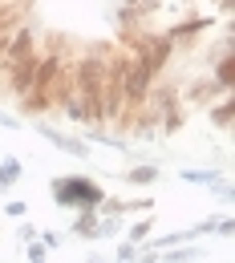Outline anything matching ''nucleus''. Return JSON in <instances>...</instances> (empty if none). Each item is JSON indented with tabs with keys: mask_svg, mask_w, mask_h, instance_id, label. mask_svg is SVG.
<instances>
[{
	"mask_svg": "<svg viewBox=\"0 0 235 263\" xmlns=\"http://www.w3.org/2000/svg\"><path fill=\"white\" fill-rule=\"evenodd\" d=\"M178 130H183V105H174L158 118V134H178Z\"/></svg>",
	"mask_w": 235,
	"mask_h": 263,
	"instance_id": "9b49d317",
	"label": "nucleus"
},
{
	"mask_svg": "<svg viewBox=\"0 0 235 263\" xmlns=\"http://www.w3.org/2000/svg\"><path fill=\"white\" fill-rule=\"evenodd\" d=\"M53 202L57 206H65V211H89V206H101V182L94 178H85V174H61V178H53Z\"/></svg>",
	"mask_w": 235,
	"mask_h": 263,
	"instance_id": "f03ea898",
	"label": "nucleus"
},
{
	"mask_svg": "<svg viewBox=\"0 0 235 263\" xmlns=\"http://www.w3.org/2000/svg\"><path fill=\"white\" fill-rule=\"evenodd\" d=\"M25 255H29V263H45L49 259V247L41 239H33V243H25Z\"/></svg>",
	"mask_w": 235,
	"mask_h": 263,
	"instance_id": "4468645a",
	"label": "nucleus"
},
{
	"mask_svg": "<svg viewBox=\"0 0 235 263\" xmlns=\"http://www.w3.org/2000/svg\"><path fill=\"white\" fill-rule=\"evenodd\" d=\"M203 29H207V21H203V16H195V21H183V25L167 29V36L174 41V49H178V45H191V41H195Z\"/></svg>",
	"mask_w": 235,
	"mask_h": 263,
	"instance_id": "423d86ee",
	"label": "nucleus"
},
{
	"mask_svg": "<svg viewBox=\"0 0 235 263\" xmlns=\"http://www.w3.org/2000/svg\"><path fill=\"white\" fill-rule=\"evenodd\" d=\"M0 114H4V109H0Z\"/></svg>",
	"mask_w": 235,
	"mask_h": 263,
	"instance_id": "412c9836",
	"label": "nucleus"
},
{
	"mask_svg": "<svg viewBox=\"0 0 235 263\" xmlns=\"http://www.w3.org/2000/svg\"><path fill=\"white\" fill-rule=\"evenodd\" d=\"M138 251H142V243H130V239H126V243H118V259L114 263H138Z\"/></svg>",
	"mask_w": 235,
	"mask_h": 263,
	"instance_id": "ddd939ff",
	"label": "nucleus"
},
{
	"mask_svg": "<svg viewBox=\"0 0 235 263\" xmlns=\"http://www.w3.org/2000/svg\"><path fill=\"white\" fill-rule=\"evenodd\" d=\"M69 73H73V98L85 109V122L98 130L105 126V105H101V73H105V57H94V53H81L69 61ZM85 126V130H89Z\"/></svg>",
	"mask_w": 235,
	"mask_h": 263,
	"instance_id": "f257e3e1",
	"label": "nucleus"
},
{
	"mask_svg": "<svg viewBox=\"0 0 235 263\" xmlns=\"http://www.w3.org/2000/svg\"><path fill=\"white\" fill-rule=\"evenodd\" d=\"M178 178H183V182H195V186H215L223 174H219V170H183Z\"/></svg>",
	"mask_w": 235,
	"mask_h": 263,
	"instance_id": "9d476101",
	"label": "nucleus"
},
{
	"mask_svg": "<svg viewBox=\"0 0 235 263\" xmlns=\"http://www.w3.org/2000/svg\"><path fill=\"white\" fill-rule=\"evenodd\" d=\"M4 170H8V178H12V182H16L21 174H25V166L16 162V158H4Z\"/></svg>",
	"mask_w": 235,
	"mask_h": 263,
	"instance_id": "a211bd4d",
	"label": "nucleus"
},
{
	"mask_svg": "<svg viewBox=\"0 0 235 263\" xmlns=\"http://www.w3.org/2000/svg\"><path fill=\"white\" fill-rule=\"evenodd\" d=\"M158 227V223H154V219H150V215H146V219H138V223H130V231H126V239H130V243H146V239H150V231Z\"/></svg>",
	"mask_w": 235,
	"mask_h": 263,
	"instance_id": "f8f14e48",
	"label": "nucleus"
},
{
	"mask_svg": "<svg viewBox=\"0 0 235 263\" xmlns=\"http://www.w3.org/2000/svg\"><path fill=\"white\" fill-rule=\"evenodd\" d=\"M231 231H235V223H231V219H215V235H223V239H227Z\"/></svg>",
	"mask_w": 235,
	"mask_h": 263,
	"instance_id": "6ab92c4d",
	"label": "nucleus"
},
{
	"mask_svg": "<svg viewBox=\"0 0 235 263\" xmlns=\"http://www.w3.org/2000/svg\"><path fill=\"white\" fill-rule=\"evenodd\" d=\"M85 142H89V146H110V150H130V142H126V138H118V134H105L101 126H98V130L89 126V130H85Z\"/></svg>",
	"mask_w": 235,
	"mask_h": 263,
	"instance_id": "1a4fd4ad",
	"label": "nucleus"
},
{
	"mask_svg": "<svg viewBox=\"0 0 235 263\" xmlns=\"http://www.w3.org/2000/svg\"><path fill=\"white\" fill-rule=\"evenodd\" d=\"M158 174H162L158 166H154V162H146V166H130V170H126L122 178H126L130 186H150V182H158Z\"/></svg>",
	"mask_w": 235,
	"mask_h": 263,
	"instance_id": "6e6552de",
	"label": "nucleus"
},
{
	"mask_svg": "<svg viewBox=\"0 0 235 263\" xmlns=\"http://www.w3.org/2000/svg\"><path fill=\"white\" fill-rule=\"evenodd\" d=\"M37 239H41V243H45V247H49V251H57V247H61V243H65V235H61V231H41V235H37Z\"/></svg>",
	"mask_w": 235,
	"mask_h": 263,
	"instance_id": "2eb2a0df",
	"label": "nucleus"
},
{
	"mask_svg": "<svg viewBox=\"0 0 235 263\" xmlns=\"http://www.w3.org/2000/svg\"><path fill=\"white\" fill-rule=\"evenodd\" d=\"M231 93H223V98L215 101V105H207V118L215 122V130H231Z\"/></svg>",
	"mask_w": 235,
	"mask_h": 263,
	"instance_id": "0eeeda50",
	"label": "nucleus"
},
{
	"mask_svg": "<svg viewBox=\"0 0 235 263\" xmlns=\"http://www.w3.org/2000/svg\"><path fill=\"white\" fill-rule=\"evenodd\" d=\"M4 215H8V219H25V215H29V206H25L21 198H12V202L4 206Z\"/></svg>",
	"mask_w": 235,
	"mask_h": 263,
	"instance_id": "f3484780",
	"label": "nucleus"
},
{
	"mask_svg": "<svg viewBox=\"0 0 235 263\" xmlns=\"http://www.w3.org/2000/svg\"><path fill=\"white\" fill-rule=\"evenodd\" d=\"M12 186V178H8V170H4V162H0V191H8Z\"/></svg>",
	"mask_w": 235,
	"mask_h": 263,
	"instance_id": "aec40b11",
	"label": "nucleus"
},
{
	"mask_svg": "<svg viewBox=\"0 0 235 263\" xmlns=\"http://www.w3.org/2000/svg\"><path fill=\"white\" fill-rule=\"evenodd\" d=\"M37 134L45 138V142H53L61 154H69V158H89V142L85 138H77V134H61V130H53V126H37Z\"/></svg>",
	"mask_w": 235,
	"mask_h": 263,
	"instance_id": "20e7f679",
	"label": "nucleus"
},
{
	"mask_svg": "<svg viewBox=\"0 0 235 263\" xmlns=\"http://www.w3.org/2000/svg\"><path fill=\"white\" fill-rule=\"evenodd\" d=\"M37 57H41V49L8 65V73H4V93H12V98L21 101L25 93H29V89H33V77H37Z\"/></svg>",
	"mask_w": 235,
	"mask_h": 263,
	"instance_id": "7ed1b4c3",
	"label": "nucleus"
},
{
	"mask_svg": "<svg viewBox=\"0 0 235 263\" xmlns=\"http://www.w3.org/2000/svg\"><path fill=\"white\" fill-rule=\"evenodd\" d=\"M37 235H41V231H37V223H25V219H21V227H16V239H21V243H33Z\"/></svg>",
	"mask_w": 235,
	"mask_h": 263,
	"instance_id": "dca6fc26",
	"label": "nucleus"
},
{
	"mask_svg": "<svg viewBox=\"0 0 235 263\" xmlns=\"http://www.w3.org/2000/svg\"><path fill=\"white\" fill-rule=\"evenodd\" d=\"M98 223H101V215H98V206H89V211H73V227H69V235H77V239H98Z\"/></svg>",
	"mask_w": 235,
	"mask_h": 263,
	"instance_id": "39448f33",
	"label": "nucleus"
}]
</instances>
